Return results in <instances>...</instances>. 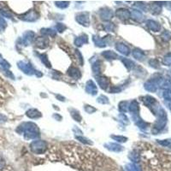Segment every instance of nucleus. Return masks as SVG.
Returning <instances> with one entry per match:
<instances>
[{
  "label": "nucleus",
  "instance_id": "f257e3e1",
  "mask_svg": "<svg viewBox=\"0 0 171 171\" xmlns=\"http://www.w3.org/2000/svg\"><path fill=\"white\" fill-rule=\"evenodd\" d=\"M46 144L44 141H35L31 145V149L35 153L40 154L46 151Z\"/></svg>",
  "mask_w": 171,
  "mask_h": 171
},
{
  "label": "nucleus",
  "instance_id": "f03ea898",
  "mask_svg": "<svg viewBox=\"0 0 171 171\" xmlns=\"http://www.w3.org/2000/svg\"><path fill=\"white\" fill-rule=\"evenodd\" d=\"M147 26L148 28H150L151 30L154 31V32H157L160 29V26L158 22H156L154 21H147Z\"/></svg>",
  "mask_w": 171,
  "mask_h": 171
},
{
  "label": "nucleus",
  "instance_id": "7ed1b4c3",
  "mask_svg": "<svg viewBox=\"0 0 171 171\" xmlns=\"http://www.w3.org/2000/svg\"><path fill=\"white\" fill-rule=\"evenodd\" d=\"M117 49L118 50H120L121 53H123L124 55H128L129 54V49L128 46H126L123 44H119L118 46H117Z\"/></svg>",
  "mask_w": 171,
  "mask_h": 171
},
{
  "label": "nucleus",
  "instance_id": "20e7f679",
  "mask_svg": "<svg viewBox=\"0 0 171 171\" xmlns=\"http://www.w3.org/2000/svg\"><path fill=\"white\" fill-rule=\"evenodd\" d=\"M117 16L120 17V18H124L127 19L129 17V12L127 9H118L117 11Z\"/></svg>",
  "mask_w": 171,
  "mask_h": 171
},
{
  "label": "nucleus",
  "instance_id": "39448f33",
  "mask_svg": "<svg viewBox=\"0 0 171 171\" xmlns=\"http://www.w3.org/2000/svg\"><path fill=\"white\" fill-rule=\"evenodd\" d=\"M145 87H146V90L151 91V92H155V91L157 90V86H156V84H155L152 80L148 81V82L145 85Z\"/></svg>",
  "mask_w": 171,
  "mask_h": 171
},
{
  "label": "nucleus",
  "instance_id": "423d86ee",
  "mask_svg": "<svg viewBox=\"0 0 171 171\" xmlns=\"http://www.w3.org/2000/svg\"><path fill=\"white\" fill-rule=\"evenodd\" d=\"M27 116L29 117L30 118H37V117H40V114L36 110H30L27 112Z\"/></svg>",
  "mask_w": 171,
  "mask_h": 171
},
{
  "label": "nucleus",
  "instance_id": "0eeeda50",
  "mask_svg": "<svg viewBox=\"0 0 171 171\" xmlns=\"http://www.w3.org/2000/svg\"><path fill=\"white\" fill-rule=\"evenodd\" d=\"M98 80H99V85H100V87L102 88L105 89V88L108 87V86H107V85H108V80L106 79V78L102 77V78H99Z\"/></svg>",
  "mask_w": 171,
  "mask_h": 171
},
{
  "label": "nucleus",
  "instance_id": "6e6552de",
  "mask_svg": "<svg viewBox=\"0 0 171 171\" xmlns=\"http://www.w3.org/2000/svg\"><path fill=\"white\" fill-rule=\"evenodd\" d=\"M104 56H105L107 58H110V59H114L115 58H117V54L116 53H114L112 51H110V50H108V51H105L103 53Z\"/></svg>",
  "mask_w": 171,
  "mask_h": 171
},
{
  "label": "nucleus",
  "instance_id": "1a4fd4ad",
  "mask_svg": "<svg viewBox=\"0 0 171 171\" xmlns=\"http://www.w3.org/2000/svg\"><path fill=\"white\" fill-rule=\"evenodd\" d=\"M163 63L165 64V65H171V53L169 54H168L167 56H165L164 57V58H163Z\"/></svg>",
  "mask_w": 171,
  "mask_h": 171
},
{
  "label": "nucleus",
  "instance_id": "9d476101",
  "mask_svg": "<svg viewBox=\"0 0 171 171\" xmlns=\"http://www.w3.org/2000/svg\"><path fill=\"white\" fill-rule=\"evenodd\" d=\"M0 14L4 17H7V18H11L12 17V15L10 13L7 11V10H4V9H0Z\"/></svg>",
  "mask_w": 171,
  "mask_h": 171
},
{
  "label": "nucleus",
  "instance_id": "9b49d317",
  "mask_svg": "<svg viewBox=\"0 0 171 171\" xmlns=\"http://www.w3.org/2000/svg\"><path fill=\"white\" fill-rule=\"evenodd\" d=\"M6 27H7V22L4 18L0 17V30H4Z\"/></svg>",
  "mask_w": 171,
  "mask_h": 171
},
{
  "label": "nucleus",
  "instance_id": "f8f14e48",
  "mask_svg": "<svg viewBox=\"0 0 171 171\" xmlns=\"http://www.w3.org/2000/svg\"><path fill=\"white\" fill-rule=\"evenodd\" d=\"M163 98L167 100H171V90H166L163 92Z\"/></svg>",
  "mask_w": 171,
  "mask_h": 171
},
{
  "label": "nucleus",
  "instance_id": "ddd939ff",
  "mask_svg": "<svg viewBox=\"0 0 171 171\" xmlns=\"http://www.w3.org/2000/svg\"><path fill=\"white\" fill-rule=\"evenodd\" d=\"M143 53H142L140 50H136L135 51L134 50V57H135L137 59H141L143 58Z\"/></svg>",
  "mask_w": 171,
  "mask_h": 171
},
{
  "label": "nucleus",
  "instance_id": "4468645a",
  "mask_svg": "<svg viewBox=\"0 0 171 171\" xmlns=\"http://www.w3.org/2000/svg\"><path fill=\"white\" fill-rule=\"evenodd\" d=\"M0 65L1 66H3V67L4 68V69H8V68L10 67V65H9V63H8L5 60H4V59H0Z\"/></svg>",
  "mask_w": 171,
  "mask_h": 171
},
{
  "label": "nucleus",
  "instance_id": "2eb2a0df",
  "mask_svg": "<svg viewBox=\"0 0 171 171\" xmlns=\"http://www.w3.org/2000/svg\"><path fill=\"white\" fill-rule=\"evenodd\" d=\"M4 166H5V161H4V159L0 156V170H2L4 168Z\"/></svg>",
  "mask_w": 171,
  "mask_h": 171
},
{
  "label": "nucleus",
  "instance_id": "dca6fc26",
  "mask_svg": "<svg viewBox=\"0 0 171 171\" xmlns=\"http://www.w3.org/2000/svg\"><path fill=\"white\" fill-rule=\"evenodd\" d=\"M7 121V117H5L4 115H2V114H0V123H2V122H4V121Z\"/></svg>",
  "mask_w": 171,
  "mask_h": 171
},
{
  "label": "nucleus",
  "instance_id": "f3484780",
  "mask_svg": "<svg viewBox=\"0 0 171 171\" xmlns=\"http://www.w3.org/2000/svg\"><path fill=\"white\" fill-rule=\"evenodd\" d=\"M0 58H1V55H0Z\"/></svg>",
  "mask_w": 171,
  "mask_h": 171
}]
</instances>
